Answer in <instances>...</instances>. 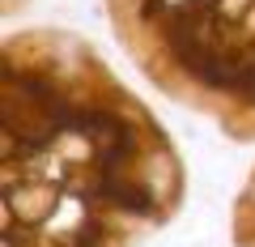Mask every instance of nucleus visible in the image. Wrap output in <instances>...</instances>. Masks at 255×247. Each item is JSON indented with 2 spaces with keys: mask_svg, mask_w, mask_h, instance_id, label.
Masks as SVG:
<instances>
[{
  "mask_svg": "<svg viewBox=\"0 0 255 247\" xmlns=\"http://www.w3.org/2000/svg\"><path fill=\"white\" fill-rule=\"evenodd\" d=\"M183 196L179 145L90 38L0 43V247H140Z\"/></svg>",
  "mask_w": 255,
  "mask_h": 247,
  "instance_id": "obj_1",
  "label": "nucleus"
},
{
  "mask_svg": "<svg viewBox=\"0 0 255 247\" xmlns=\"http://www.w3.org/2000/svg\"><path fill=\"white\" fill-rule=\"evenodd\" d=\"M102 9L157 94L255 145V0H102Z\"/></svg>",
  "mask_w": 255,
  "mask_h": 247,
  "instance_id": "obj_2",
  "label": "nucleus"
},
{
  "mask_svg": "<svg viewBox=\"0 0 255 247\" xmlns=\"http://www.w3.org/2000/svg\"><path fill=\"white\" fill-rule=\"evenodd\" d=\"M230 239L234 247H255V166L247 171L243 188L234 196V209H230Z\"/></svg>",
  "mask_w": 255,
  "mask_h": 247,
  "instance_id": "obj_3",
  "label": "nucleus"
}]
</instances>
